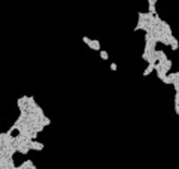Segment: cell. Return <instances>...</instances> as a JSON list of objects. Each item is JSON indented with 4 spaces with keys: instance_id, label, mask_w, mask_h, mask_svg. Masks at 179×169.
Segmentation results:
<instances>
[{
    "instance_id": "6da1fadb",
    "label": "cell",
    "mask_w": 179,
    "mask_h": 169,
    "mask_svg": "<svg viewBox=\"0 0 179 169\" xmlns=\"http://www.w3.org/2000/svg\"><path fill=\"white\" fill-rule=\"evenodd\" d=\"M27 100H29V96H22L16 100V106L19 111H27Z\"/></svg>"
},
{
    "instance_id": "7a4b0ae2",
    "label": "cell",
    "mask_w": 179,
    "mask_h": 169,
    "mask_svg": "<svg viewBox=\"0 0 179 169\" xmlns=\"http://www.w3.org/2000/svg\"><path fill=\"white\" fill-rule=\"evenodd\" d=\"M167 40H169V46L172 48L173 51H178L179 50V42H178V39L172 35V36H167Z\"/></svg>"
},
{
    "instance_id": "3957f363",
    "label": "cell",
    "mask_w": 179,
    "mask_h": 169,
    "mask_svg": "<svg viewBox=\"0 0 179 169\" xmlns=\"http://www.w3.org/2000/svg\"><path fill=\"white\" fill-rule=\"evenodd\" d=\"M30 150H34V151H42L43 148H45V145L42 142H39V141H36V139H33L32 142H30Z\"/></svg>"
},
{
    "instance_id": "277c9868",
    "label": "cell",
    "mask_w": 179,
    "mask_h": 169,
    "mask_svg": "<svg viewBox=\"0 0 179 169\" xmlns=\"http://www.w3.org/2000/svg\"><path fill=\"white\" fill-rule=\"evenodd\" d=\"M88 48H91L93 51H100V50H102V45H100V40H99V39H93L91 45H90Z\"/></svg>"
},
{
    "instance_id": "5b68a950",
    "label": "cell",
    "mask_w": 179,
    "mask_h": 169,
    "mask_svg": "<svg viewBox=\"0 0 179 169\" xmlns=\"http://www.w3.org/2000/svg\"><path fill=\"white\" fill-rule=\"evenodd\" d=\"M155 64H157V63H155ZM155 64H154V63H148V67L143 70V77H148V75L152 74V72L155 70Z\"/></svg>"
},
{
    "instance_id": "8992f818",
    "label": "cell",
    "mask_w": 179,
    "mask_h": 169,
    "mask_svg": "<svg viewBox=\"0 0 179 169\" xmlns=\"http://www.w3.org/2000/svg\"><path fill=\"white\" fill-rule=\"evenodd\" d=\"M16 150H18V153H21V154H29L30 147H29V145H26V144H21V145H19Z\"/></svg>"
},
{
    "instance_id": "52a82bcc",
    "label": "cell",
    "mask_w": 179,
    "mask_h": 169,
    "mask_svg": "<svg viewBox=\"0 0 179 169\" xmlns=\"http://www.w3.org/2000/svg\"><path fill=\"white\" fill-rule=\"evenodd\" d=\"M163 64V67L167 70V72H170V69H172V60H166L164 63H161Z\"/></svg>"
},
{
    "instance_id": "ba28073f",
    "label": "cell",
    "mask_w": 179,
    "mask_h": 169,
    "mask_svg": "<svg viewBox=\"0 0 179 169\" xmlns=\"http://www.w3.org/2000/svg\"><path fill=\"white\" fill-rule=\"evenodd\" d=\"M175 114L179 115V98L175 96Z\"/></svg>"
},
{
    "instance_id": "9c48e42d",
    "label": "cell",
    "mask_w": 179,
    "mask_h": 169,
    "mask_svg": "<svg viewBox=\"0 0 179 169\" xmlns=\"http://www.w3.org/2000/svg\"><path fill=\"white\" fill-rule=\"evenodd\" d=\"M99 54H100V58H102V60H107V58H109V54H107L105 50H100Z\"/></svg>"
},
{
    "instance_id": "30bf717a",
    "label": "cell",
    "mask_w": 179,
    "mask_h": 169,
    "mask_svg": "<svg viewBox=\"0 0 179 169\" xmlns=\"http://www.w3.org/2000/svg\"><path fill=\"white\" fill-rule=\"evenodd\" d=\"M42 124H43L45 127H47V126H49V124H51V118H48L47 115H45V117L42 118Z\"/></svg>"
},
{
    "instance_id": "8fae6325",
    "label": "cell",
    "mask_w": 179,
    "mask_h": 169,
    "mask_svg": "<svg viewBox=\"0 0 179 169\" xmlns=\"http://www.w3.org/2000/svg\"><path fill=\"white\" fill-rule=\"evenodd\" d=\"M82 42H84L87 46H90V45H91V42H93V39H90L88 36H84V38H82Z\"/></svg>"
},
{
    "instance_id": "7c38bea8",
    "label": "cell",
    "mask_w": 179,
    "mask_h": 169,
    "mask_svg": "<svg viewBox=\"0 0 179 169\" xmlns=\"http://www.w3.org/2000/svg\"><path fill=\"white\" fill-rule=\"evenodd\" d=\"M109 67H110V70H112V72H115V70L118 69V66H117V63H110V66H109Z\"/></svg>"
},
{
    "instance_id": "4fadbf2b",
    "label": "cell",
    "mask_w": 179,
    "mask_h": 169,
    "mask_svg": "<svg viewBox=\"0 0 179 169\" xmlns=\"http://www.w3.org/2000/svg\"><path fill=\"white\" fill-rule=\"evenodd\" d=\"M3 138H5V132L0 133V142H3Z\"/></svg>"
},
{
    "instance_id": "5bb4252c",
    "label": "cell",
    "mask_w": 179,
    "mask_h": 169,
    "mask_svg": "<svg viewBox=\"0 0 179 169\" xmlns=\"http://www.w3.org/2000/svg\"><path fill=\"white\" fill-rule=\"evenodd\" d=\"M30 169H37V166H34V165H33V166H32Z\"/></svg>"
}]
</instances>
